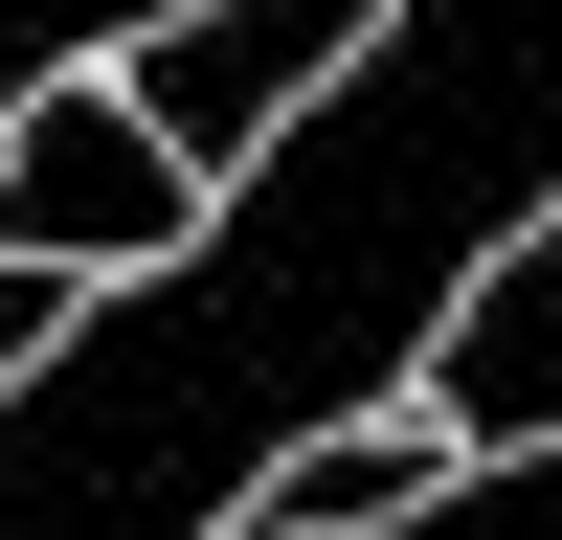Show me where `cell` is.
<instances>
[{
	"mask_svg": "<svg viewBox=\"0 0 562 540\" xmlns=\"http://www.w3.org/2000/svg\"><path fill=\"white\" fill-rule=\"evenodd\" d=\"M428 383H450V450H562V203L473 270V293H450Z\"/></svg>",
	"mask_w": 562,
	"mask_h": 540,
	"instance_id": "obj_4",
	"label": "cell"
},
{
	"mask_svg": "<svg viewBox=\"0 0 562 540\" xmlns=\"http://www.w3.org/2000/svg\"><path fill=\"white\" fill-rule=\"evenodd\" d=\"M562 203V0H383L338 90L0 383V540H248L315 428L428 383L450 293Z\"/></svg>",
	"mask_w": 562,
	"mask_h": 540,
	"instance_id": "obj_1",
	"label": "cell"
},
{
	"mask_svg": "<svg viewBox=\"0 0 562 540\" xmlns=\"http://www.w3.org/2000/svg\"><path fill=\"white\" fill-rule=\"evenodd\" d=\"M135 23H180V0H0V113H23V90H68L90 45H135Z\"/></svg>",
	"mask_w": 562,
	"mask_h": 540,
	"instance_id": "obj_6",
	"label": "cell"
},
{
	"mask_svg": "<svg viewBox=\"0 0 562 540\" xmlns=\"http://www.w3.org/2000/svg\"><path fill=\"white\" fill-rule=\"evenodd\" d=\"M360 45H383V0H180V23H135V45H113V68L158 90V135H180L203 180H248L270 135L360 68Z\"/></svg>",
	"mask_w": 562,
	"mask_h": 540,
	"instance_id": "obj_3",
	"label": "cell"
},
{
	"mask_svg": "<svg viewBox=\"0 0 562 540\" xmlns=\"http://www.w3.org/2000/svg\"><path fill=\"white\" fill-rule=\"evenodd\" d=\"M113 293V270H68V248H0V383H23V360H68V315Z\"/></svg>",
	"mask_w": 562,
	"mask_h": 540,
	"instance_id": "obj_7",
	"label": "cell"
},
{
	"mask_svg": "<svg viewBox=\"0 0 562 540\" xmlns=\"http://www.w3.org/2000/svg\"><path fill=\"white\" fill-rule=\"evenodd\" d=\"M428 473H450V428H383V405H360V428H315L293 473L248 495V540H360V518H405Z\"/></svg>",
	"mask_w": 562,
	"mask_h": 540,
	"instance_id": "obj_5",
	"label": "cell"
},
{
	"mask_svg": "<svg viewBox=\"0 0 562 540\" xmlns=\"http://www.w3.org/2000/svg\"><path fill=\"white\" fill-rule=\"evenodd\" d=\"M225 180L158 135V90H23L0 113V248H68V270H180Z\"/></svg>",
	"mask_w": 562,
	"mask_h": 540,
	"instance_id": "obj_2",
	"label": "cell"
}]
</instances>
